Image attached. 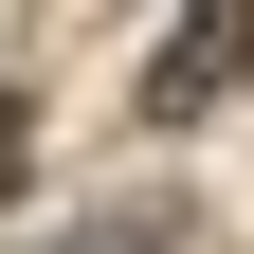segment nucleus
<instances>
[{
    "mask_svg": "<svg viewBox=\"0 0 254 254\" xmlns=\"http://www.w3.org/2000/svg\"><path fill=\"white\" fill-rule=\"evenodd\" d=\"M236 73H254V0H218V18H164V55H145V109L182 127V109H218Z\"/></svg>",
    "mask_w": 254,
    "mask_h": 254,
    "instance_id": "nucleus-1",
    "label": "nucleus"
},
{
    "mask_svg": "<svg viewBox=\"0 0 254 254\" xmlns=\"http://www.w3.org/2000/svg\"><path fill=\"white\" fill-rule=\"evenodd\" d=\"M18 164H37V91H0V182H18Z\"/></svg>",
    "mask_w": 254,
    "mask_h": 254,
    "instance_id": "nucleus-2",
    "label": "nucleus"
}]
</instances>
